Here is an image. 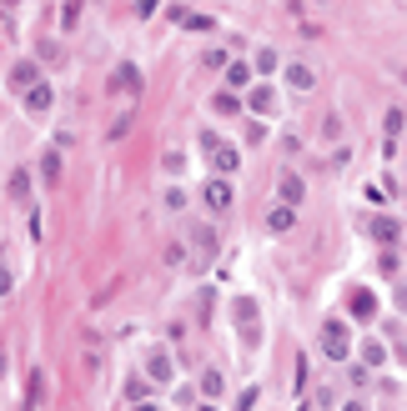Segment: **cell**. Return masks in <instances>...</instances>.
<instances>
[{
    "instance_id": "obj_5",
    "label": "cell",
    "mask_w": 407,
    "mask_h": 411,
    "mask_svg": "<svg viewBox=\"0 0 407 411\" xmlns=\"http://www.w3.org/2000/svg\"><path fill=\"white\" fill-rule=\"evenodd\" d=\"M237 326H242V336H247L251 346L262 341V331H256V301H251V296H242V301H237Z\"/></svg>"
},
{
    "instance_id": "obj_3",
    "label": "cell",
    "mask_w": 407,
    "mask_h": 411,
    "mask_svg": "<svg viewBox=\"0 0 407 411\" xmlns=\"http://www.w3.org/2000/svg\"><path fill=\"white\" fill-rule=\"evenodd\" d=\"M206 161H211V170H217V176H231V170L242 166V156H237V146H226V141H217L206 150Z\"/></svg>"
},
{
    "instance_id": "obj_29",
    "label": "cell",
    "mask_w": 407,
    "mask_h": 411,
    "mask_svg": "<svg viewBox=\"0 0 407 411\" xmlns=\"http://www.w3.org/2000/svg\"><path fill=\"white\" fill-rule=\"evenodd\" d=\"M186 30H211V15H186Z\"/></svg>"
},
{
    "instance_id": "obj_32",
    "label": "cell",
    "mask_w": 407,
    "mask_h": 411,
    "mask_svg": "<svg viewBox=\"0 0 407 411\" xmlns=\"http://www.w3.org/2000/svg\"><path fill=\"white\" fill-rule=\"evenodd\" d=\"M131 411H161V406H151V401H136V406H131Z\"/></svg>"
},
{
    "instance_id": "obj_30",
    "label": "cell",
    "mask_w": 407,
    "mask_h": 411,
    "mask_svg": "<svg viewBox=\"0 0 407 411\" xmlns=\"http://www.w3.org/2000/svg\"><path fill=\"white\" fill-rule=\"evenodd\" d=\"M392 301H397V311H402V316H407V281H402V286H397V291H392Z\"/></svg>"
},
{
    "instance_id": "obj_6",
    "label": "cell",
    "mask_w": 407,
    "mask_h": 411,
    "mask_svg": "<svg viewBox=\"0 0 407 411\" xmlns=\"http://www.w3.org/2000/svg\"><path fill=\"white\" fill-rule=\"evenodd\" d=\"M247 111L272 116V111H276V91H272V85H251V91H247Z\"/></svg>"
},
{
    "instance_id": "obj_22",
    "label": "cell",
    "mask_w": 407,
    "mask_h": 411,
    "mask_svg": "<svg viewBox=\"0 0 407 411\" xmlns=\"http://www.w3.org/2000/svg\"><path fill=\"white\" fill-rule=\"evenodd\" d=\"M382 125H388V141H397L402 125H407V116H402V111H388V121H382Z\"/></svg>"
},
{
    "instance_id": "obj_35",
    "label": "cell",
    "mask_w": 407,
    "mask_h": 411,
    "mask_svg": "<svg viewBox=\"0 0 407 411\" xmlns=\"http://www.w3.org/2000/svg\"><path fill=\"white\" fill-rule=\"evenodd\" d=\"M6 6H15V0H6Z\"/></svg>"
},
{
    "instance_id": "obj_14",
    "label": "cell",
    "mask_w": 407,
    "mask_h": 411,
    "mask_svg": "<svg viewBox=\"0 0 407 411\" xmlns=\"http://www.w3.org/2000/svg\"><path fill=\"white\" fill-rule=\"evenodd\" d=\"M287 85H292V91H312V85H317L312 66H302V60H292V66H287Z\"/></svg>"
},
{
    "instance_id": "obj_2",
    "label": "cell",
    "mask_w": 407,
    "mask_h": 411,
    "mask_svg": "<svg viewBox=\"0 0 407 411\" xmlns=\"http://www.w3.org/2000/svg\"><path fill=\"white\" fill-rule=\"evenodd\" d=\"M201 201H206L211 211H231L237 191H231V181H226V176H211V181H206V191H201Z\"/></svg>"
},
{
    "instance_id": "obj_31",
    "label": "cell",
    "mask_w": 407,
    "mask_h": 411,
    "mask_svg": "<svg viewBox=\"0 0 407 411\" xmlns=\"http://www.w3.org/2000/svg\"><path fill=\"white\" fill-rule=\"evenodd\" d=\"M342 411H367V401H357V396H352V401H347V406H342Z\"/></svg>"
},
{
    "instance_id": "obj_23",
    "label": "cell",
    "mask_w": 407,
    "mask_h": 411,
    "mask_svg": "<svg viewBox=\"0 0 407 411\" xmlns=\"http://www.w3.org/2000/svg\"><path fill=\"white\" fill-rule=\"evenodd\" d=\"M126 401H131V406L146 401V381H126Z\"/></svg>"
},
{
    "instance_id": "obj_26",
    "label": "cell",
    "mask_w": 407,
    "mask_h": 411,
    "mask_svg": "<svg viewBox=\"0 0 407 411\" xmlns=\"http://www.w3.org/2000/svg\"><path fill=\"white\" fill-rule=\"evenodd\" d=\"M247 141H251V146H262V141H267V125H262V121H251V125H247Z\"/></svg>"
},
{
    "instance_id": "obj_12",
    "label": "cell",
    "mask_w": 407,
    "mask_h": 411,
    "mask_svg": "<svg viewBox=\"0 0 407 411\" xmlns=\"http://www.w3.org/2000/svg\"><path fill=\"white\" fill-rule=\"evenodd\" d=\"M226 91H251V66L247 60H231L226 66Z\"/></svg>"
},
{
    "instance_id": "obj_1",
    "label": "cell",
    "mask_w": 407,
    "mask_h": 411,
    "mask_svg": "<svg viewBox=\"0 0 407 411\" xmlns=\"http://www.w3.org/2000/svg\"><path fill=\"white\" fill-rule=\"evenodd\" d=\"M322 351H327V361H347V351H352V341H347V326L332 316V321H322Z\"/></svg>"
},
{
    "instance_id": "obj_15",
    "label": "cell",
    "mask_w": 407,
    "mask_h": 411,
    "mask_svg": "<svg viewBox=\"0 0 407 411\" xmlns=\"http://www.w3.org/2000/svg\"><path fill=\"white\" fill-rule=\"evenodd\" d=\"M267 226H272L276 236H282V231H292V226H297V206H276V211L267 216Z\"/></svg>"
},
{
    "instance_id": "obj_21",
    "label": "cell",
    "mask_w": 407,
    "mask_h": 411,
    "mask_svg": "<svg viewBox=\"0 0 407 411\" xmlns=\"http://www.w3.org/2000/svg\"><path fill=\"white\" fill-rule=\"evenodd\" d=\"M251 71H262V76H272V71H276V51H256V60H251Z\"/></svg>"
},
{
    "instance_id": "obj_17",
    "label": "cell",
    "mask_w": 407,
    "mask_h": 411,
    "mask_svg": "<svg viewBox=\"0 0 407 411\" xmlns=\"http://www.w3.org/2000/svg\"><path fill=\"white\" fill-rule=\"evenodd\" d=\"M362 361H367V366H382V361H388V346H382V341H362Z\"/></svg>"
},
{
    "instance_id": "obj_18",
    "label": "cell",
    "mask_w": 407,
    "mask_h": 411,
    "mask_svg": "<svg viewBox=\"0 0 407 411\" xmlns=\"http://www.w3.org/2000/svg\"><path fill=\"white\" fill-rule=\"evenodd\" d=\"M31 196V170H15L10 176V201H26Z\"/></svg>"
},
{
    "instance_id": "obj_11",
    "label": "cell",
    "mask_w": 407,
    "mask_h": 411,
    "mask_svg": "<svg viewBox=\"0 0 407 411\" xmlns=\"http://www.w3.org/2000/svg\"><path fill=\"white\" fill-rule=\"evenodd\" d=\"M10 85H15V91H31V85H40V66H35V60H20V66H10Z\"/></svg>"
},
{
    "instance_id": "obj_10",
    "label": "cell",
    "mask_w": 407,
    "mask_h": 411,
    "mask_svg": "<svg viewBox=\"0 0 407 411\" xmlns=\"http://www.w3.org/2000/svg\"><path fill=\"white\" fill-rule=\"evenodd\" d=\"M146 376H151V381H171V376H176V361H171L166 351H151V356H146Z\"/></svg>"
},
{
    "instance_id": "obj_24",
    "label": "cell",
    "mask_w": 407,
    "mask_h": 411,
    "mask_svg": "<svg viewBox=\"0 0 407 411\" xmlns=\"http://www.w3.org/2000/svg\"><path fill=\"white\" fill-rule=\"evenodd\" d=\"M256 396H262V392H256V386H247V392L237 396V411H251V406H256Z\"/></svg>"
},
{
    "instance_id": "obj_8",
    "label": "cell",
    "mask_w": 407,
    "mask_h": 411,
    "mask_svg": "<svg viewBox=\"0 0 407 411\" xmlns=\"http://www.w3.org/2000/svg\"><path fill=\"white\" fill-rule=\"evenodd\" d=\"M111 91H116V96H121V91L136 96V91H141V71H136V66H116V71H111Z\"/></svg>"
},
{
    "instance_id": "obj_25",
    "label": "cell",
    "mask_w": 407,
    "mask_h": 411,
    "mask_svg": "<svg viewBox=\"0 0 407 411\" xmlns=\"http://www.w3.org/2000/svg\"><path fill=\"white\" fill-rule=\"evenodd\" d=\"M206 66H211V71H226L231 60H226V51H206Z\"/></svg>"
},
{
    "instance_id": "obj_4",
    "label": "cell",
    "mask_w": 407,
    "mask_h": 411,
    "mask_svg": "<svg viewBox=\"0 0 407 411\" xmlns=\"http://www.w3.org/2000/svg\"><path fill=\"white\" fill-rule=\"evenodd\" d=\"M367 236H372L377 246H392L397 236H402V226H397V216H372V221H367Z\"/></svg>"
},
{
    "instance_id": "obj_7",
    "label": "cell",
    "mask_w": 407,
    "mask_h": 411,
    "mask_svg": "<svg viewBox=\"0 0 407 411\" xmlns=\"http://www.w3.org/2000/svg\"><path fill=\"white\" fill-rule=\"evenodd\" d=\"M347 306H352V316H357V321H372V316H377V296H372L367 286H357V291L347 296Z\"/></svg>"
},
{
    "instance_id": "obj_28",
    "label": "cell",
    "mask_w": 407,
    "mask_h": 411,
    "mask_svg": "<svg viewBox=\"0 0 407 411\" xmlns=\"http://www.w3.org/2000/svg\"><path fill=\"white\" fill-rule=\"evenodd\" d=\"M166 206H171V211H181V206H186V191L171 186V191H166Z\"/></svg>"
},
{
    "instance_id": "obj_13",
    "label": "cell",
    "mask_w": 407,
    "mask_h": 411,
    "mask_svg": "<svg viewBox=\"0 0 407 411\" xmlns=\"http://www.w3.org/2000/svg\"><path fill=\"white\" fill-rule=\"evenodd\" d=\"M302 176H292V170H287V176L282 181H276V196H282V206H297V201H302Z\"/></svg>"
},
{
    "instance_id": "obj_20",
    "label": "cell",
    "mask_w": 407,
    "mask_h": 411,
    "mask_svg": "<svg viewBox=\"0 0 407 411\" xmlns=\"http://www.w3.org/2000/svg\"><path fill=\"white\" fill-rule=\"evenodd\" d=\"M217 111H222V116H237V111H242L237 91H217Z\"/></svg>"
},
{
    "instance_id": "obj_33",
    "label": "cell",
    "mask_w": 407,
    "mask_h": 411,
    "mask_svg": "<svg viewBox=\"0 0 407 411\" xmlns=\"http://www.w3.org/2000/svg\"><path fill=\"white\" fill-rule=\"evenodd\" d=\"M201 411H217V406H211V401H206V406H201Z\"/></svg>"
},
{
    "instance_id": "obj_16",
    "label": "cell",
    "mask_w": 407,
    "mask_h": 411,
    "mask_svg": "<svg viewBox=\"0 0 407 411\" xmlns=\"http://www.w3.org/2000/svg\"><path fill=\"white\" fill-rule=\"evenodd\" d=\"M40 176H46V186L60 181V150H46V156H40Z\"/></svg>"
},
{
    "instance_id": "obj_19",
    "label": "cell",
    "mask_w": 407,
    "mask_h": 411,
    "mask_svg": "<svg viewBox=\"0 0 407 411\" xmlns=\"http://www.w3.org/2000/svg\"><path fill=\"white\" fill-rule=\"evenodd\" d=\"M222 386H226L222 371H201V396H206V401H211V396H222Z\"/></svg>"
},
{
    "instance_id": "obj_27",
    "label": "cell",
    "mask_w": 407,
    "mask_h": 411,
    "mask_svg": "<svg viewBox=\"0 0 407 411\" xmlns=\"http://www.w3.org/2000/svg\"><path fill=\"white\" fill-rule=\"evenodd\" d=\"M10 286H15V276H10V266L0 261V296H10Z\"/></svg>"
},
{
    "instance_id": "obj_34",
    "label": "cell",
    "mask_w": 407,
    "mask_h": 411,
    "mask_svg": "<svg viewBox=\"0 0 407 411\" xmlns=\"http://www.w3.org/2000/svg\"><path fill=\"white\" fill-rule=\"evenodd\" d=\"M0 371H6V356H0Z\"/></svg>"
},
{
    "instance_id": "obj_9",
    "label": "cell",
    "mask_w": 407,
    "mask_h": 411,
    "mask_svg": "<svg viewBox=\"0 0 407 411\" xmlns=\"http://www.w3.org/2000/svg\"><path fill=\"white\" fill-rule=\"evenodd\" d=\"M51 105H56V91H51L46 80H40V85H31V91H26V111H31V116L51 111Z\"/></svg>"
}]
</instances>
